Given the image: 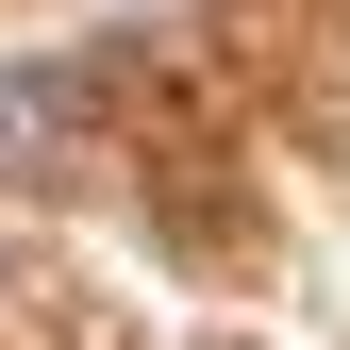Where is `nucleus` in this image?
I'll return each instance as SVG.
<instances>
[{
  "label": "nucleus",
  "mask_w": 350,
  "mask_h": 350,
  "mask_svg": "<svg viewBox=\"0 0 350 350\" xmlns=\"http://www.w3.org/2000/svg\"><path fill=\"white\" fill-rule=\"evenodd\" d=\"M100 150V83L83 67H0V184H67Z\"/></svg>",
  "instance_id": "1"
}]
</instances>
